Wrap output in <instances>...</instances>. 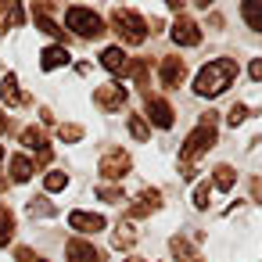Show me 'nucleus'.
I'll return each instance as SVG.
<instances>
[{"instance_id":"f257e3e1","label":"nucleus","mask_w":262,"mask_h":262,"mask_svg":"<svg viewBox=\"0 0 262 262\" xmlns=\"http://www.w3.org/2000/svg\"><path fill=\"white\" fill-rule=\"evenodd\" d=\"M215 147V112H205L201 115V122H198V129L183 140V147H180V176H194V162L201 158V155H208Z\"/></svg>"},{"instance_id":"f03ea898","label":"nucleus","mask_w":262,"mask_h":262,"mask_svg":"<svg viewBox=\"0 0 262 262\" xmlns=\"http://www.w3.org/2000/svg\"><path fill=\"white\" fill-rule=\"evenodd\" d=\"M237 79V61L233 58H215L208 65H201V72L194 76V94L198 97H219L230 90V83Z\"/></svg>"},{"instance_id":"7ed1b4c3","label":"nucleus","mask_w":262,"mask_h":262,"mask_svg":"<svg viewBox=\"0 0 262 262\" xmlns=\"http://www.w3.org/2000/svg\"><path fill=\"white\" fill-rule=\"evenodd\" d=\"M65 26L76 36H83V40H101L104 36V22H101V15L94 8H69L65 11Z\"/></svg>"},{"instance_id":"20e7f679","label":"nucleus","mask_w":262,"mask_h":262,"mask_svg":"<svg viewBox=\"0 0 262 262\" xmlns=\"http://www.w3.org/2000/svg\"><path fill=\"white\" fill-rule=\"evenodd\" d=\"M112 26H115V33H119V40L122 43H144L147 40V22L137 15V11H129V8H115L112 11Z\"/></svg>"},{"instance_id":"39448f33","label":"nucleus","mask_w":262,"mask_h":262,"mask_svg":"<svg viewBox=\"0 0 262 262\" xmlns=\"http://www.w3.org/2000/svg\"><path fill=\"white\" fill-rule=\"evenodd\" d=\"M97 169H101V176H104V180H126V176H129V169H133V158H129L122 147H108Z\"/></svg>"},{"instance_id":"423d86ee","label":"nucleus","mask_w":262,"mask_h":262,"mask_svg":"<svg viewBox=\"0 0 262 262\" xmlns=\"http://www.w3.org/2000/svg\"><path fill=\"white\" fill-rule=\"evenodd\" d=\"M126 86H119V83H104V86H97L94 90V104L101 108V112H122V104H126Z\"/></svg>"},{"instance_id":"0eeeda50","label":"nucleus","mask_w":262,"mask_h":262,"mask_svg":"<svg viewBox=\"0 0 262 262\" xmlns=\"http://www.w3.org/2000/svg\"><path fill=\"white\" fill-rule=\"evenodd\" d=\"M172 40H176V47H198V43H201V26H198L194 18L180 15V18L172 22Z\"/></svg>"},{"instance_id":"6e6552de","label":"nucleus","mask_w":262,"mask_h":262,"mask_svg":"<svg viewBox=\"0 0 262 262\" xmlns=\"http://www.w3.org/2000/svg\"><path fill=\"white\" fill-rule=\"evenodd\" d=\"M144 122L147 126H158V129H169L172 126V104L147 94V115H144Z\"/></svg>"},{"instance_id":"1a4fd4ad","label":"nucleus","mask_w":262,"mask_h":262,"mask_svg":"<svg viewBox=\"0 0 262 262\" xmlns=\"http://www.w3.org/2000/svg\"><path fill=\"white\" fill-rule=\"evenodd\" d=\"M158 208H162V190H158V187H144L140 198L129 205V215L140 219V215H151V212H158Z\"/></svg>"},{"instance_id":"9d476101","label":"nucleus","mask_w":262,"mask_h":262,"mask_svg":"<svg viewBox=\"0 0 262 262\" xmlns=\"http://www.w3.org/2000/svg\"><path fill=\"white\" fill-rule=\"evenodd\" d=\"M158 76H162V86L176 90V86L183 83V76H187V65H183V58H162V65H158Z\"/></svg>"},{"instance_id":"9b49d317","label":"nucleus","mask_w":262,"mask_h":262,"mask_svg":"<svg viewBox=\"0 0 262 262\" xmlns=\"http://www.w3.org/2000/svg\"><path fill=\"white\" fill-rule=\"evenodd\" d=\"M69 226L79 230V233H97V230H104L108 223H104V215H97V212H83V208H76V212H69Z\"/></svg>"},{"instance_id":"f8f14e48","label":"nucleus","mask_w":262,"mask_h":262,"mask_svg":"<svg viewBox=\"0 0 262 262\" xmlns=\"http://www.w3.org/2000/svg\"><path fill=\"white\" fill-rule=\"evenodd\" d=\"M33 18H36V29H40V33H47V36H58L61 43H69L65 29H61L58 22H51V4H33Z\"/></svg>"},{"instance_id":"ddd939ff","label":"nucleus","mask_w":262,"mask_h":262,"mask_svg":"<svg viewBox=\"0 0 262 262\" xmlns=\"http://www.w3.org/2000/svg\"><path fill=\"white\" fill-rule=\"evenodd\" d=\"M65 255H69V262H101V251L90 241H79V237H72L65 244Z\"/></svg>"},{"instance_id":"4468645a","label":"nucleus","mask_w":262,"mask_h":262,"mask_svg":"<svg viewBox=\"0 0 262 262\" xmlns=\"http://www.w3.org/2000/svg\"><path fill=\"white\" fill-rule=\"evenodd\" d=\"M22 18H26L22 4H15V0H0V33L18 29V26H22Z\"/></svg>"},{"instance_id":"2eb2a0df","label":"nucleus","mask_w":262,"mask_h":262,"mask_svg":"<svg viewBox=\"0 0 262 262\" xmlns=\"http://www.w3.org/2000/svg\"><path fill=\"white\" fill-rule=\"evenodd\" d=\"M101 65H104L108 72H115V76H126L129 58H126V51H122V47H104V51H101Z\"/></svg>"},{"instance_id":"dca6fc26","label":"nucleus","mask_w":262,"mask_h":262,"mask_svg":"<svg viewBox=\"0 0 262 262\" xmlns=\"http://www.w3.org/2000/svg\"><path fill=\"white\" fill-rule=\"evenodd\" d=\"M69 61H72V54H69V47H61V43H58V47H47V51L40 54V69H43V72L61 69V65H69Z\"/></svg>"},{"instance_id":"f3484780","label":"nucleus","mask_w":262,"mask_h":262,"mask_svg":"<svg viewBox=\"0 0 262 262\" xmlns=\"http://www.w3.org/2000/svg\"><path fill=\"white\" fill-rule=\"evenodd\" d=\"M0 97H4V104L8 108H18V104H26V94L18 90V79L8 72L4 79H0Z\"/></svg>"},{"instance_id":"a211bd4d","label":"nucleus","mask_w":262,"mask_h":262,"mask_svg":"<svg viewBox=\"0 0 262 262\" xmlns=\"http://www.w3.org/2000/svg\"><path fill=\"white\" fill-rule=\"evenodd\" d=\"M241 15H244L248 29L262 33V4H258V0H244V4H241Z\"/></svg>"},{"instance_id":"6ab92c4d","label":"nucleus","mask_w":262,"mask_h":262,"mask_svg":"<svg viewBox=\"0 0 262 262\" xmlns=\"http://www.w3.org/2000/svg\"><path fill=\"white\" fill-rule=\"evenodd\" d=\"M29 176H33V162H29L26 155H15V158H11V180H15V183H26Z\"/></svg>"},{"instance_id":"aec40b11","label":"nucleus","mask_w":262,"mask_h":262,"mask_svg":"<svg viewBox=\"0 0 262 262\" xmlns=\"http://www.w3.org/2000/svg\"><path fill=\"white\" fill-rule=\"evenodd\" d=\"M212 183H215L219 190H233V183H237V172H233L230 165H215V169H212Z\"/></svg>"},{"instance_id":"412c9836","label":"nucleus","mask_w":262,"mask_h":262,"mask_svg":"<svg viewBox=\"0 0 262 262\" xmlns=\"http://www.w3.org/2000/svg\"><path fill=\"white\" fill-rule=\"evenodd\" d=\"M133 244H137V230H133V223H119V226H115V248L126 251V248H133Z\"/></svg>"},{"instance_id":"4be33fe9","label":"nucleus","mask_w":262,"mask_h":262,"mask_svg":"<svg viewBox=\"0 0 262 262\" xmlns=\"http://www.w3.org/2000/svg\"><path fill=\"white\" fill-rule=\"evenodd\" d=\"M126 76H133V79H137V86H144V90H147V86H151V83H147V76H151V61H144V58H140V61H129Z\"/></svg>"},{"instance_id":"5701e85b","label":"nucleus","mask_w":262,"mask_h":262,"mask_svg":"<svg viewBox=\"0 0 262 262\" xmlns=\"http://www.w3.org/2000/svg\"><path fill=\"white\" fill-rule=\"evenodd\" d=\"M22 144L29 147V151H43L47 147V137H43V129H36V126H29V129H22Z\"/></svg>"},{"instance_id":"b1692460","label":"nucleus","mask_w":262,"mask_h":262,"mask_svg":"<svg viewBox=\"0 0 262 262\" xmlns=\"http://www.w3.org/2000/svg\"><path fill=\"white\" fill-rule=\"evenodd\" d=\"M169 251H172L180 262H198V251H194L183 237H172V241H169Z\"/></svg>"},{"instance_id":"393cba45","label":"nucleus","mask_w":262,"mask_h":262,"mask_svg":"<svg viewBox=\"0 0 262 262\" xmlns=\"http://www.w3.org/2000/svg\"><path fill=\"white\" fill-rule=\"evenodd\" d=\"M126 126H129L133 140H151V126L144 122V115H129V119H126Z\"/></svg>"},{"instance_id":"a878e982","label":"nucleus","mask_w":262,"mask_h":262,"mask_svg":"<svg viewBox=\"0 0 262 262\" xmlns=\"http://www.w3.org/2000/svg\"><path fill=\"white\" fill-rule=\"evenodd\" d=\"M54 212H58V208H54L47 198H33V201H29V215H33V219H51Z\"/></svg>"},{"instance_id":"bb28decb","label":"nucleus","mask_w":262,"mask_h":262,"mask_svg":"<svg viewBox=\"0 0 262 262\" xmlns=\"http://www.w3.org/2000/svg\"><path fill=\"white\" fill-rule=\"evenodd\" d=\"M11 237H15V215L8 208H0V248H4Z\"/></svg>"},{"instance_id":"cd10ccee","label":"nucleus","mask_w":262,"mask_h":262,"mask_svg":"<svg viewBox=\"0 0 262 262\" xmlns=\"http://www.w3.org/2000/svg\"><path fill=\"white\" fill-rule=\"evenodd\" d=\"M43 187L54 194V190H65L69 187V172H61V169H51L47 176H43Z\"/></svg>"},{"instance_id":"c85d7f7f","label":"nucleus","mask_w":262,"mask_h":262,"mask_svg":"<svg viewBox=\"0 0 262 262\" xmlns=\"http://www.w3.org/2000/svg\"><path fill=\"white\" fill-rule=\"evenodd\" d=\"M97 198H101V201H108V205H119V201H126V198H122V187H112V183L97 187Z\"/></svg>"},{"instance_id":"c756f323","label":"nucleus","mask_w":262,"mask_h":262,"mask_svg":"<svg viewBox=\"0 0 262 262\" xmlns=\"http://www.w3.org/2000/svg\"><path fill=\"white\" fill-rule=\"evenodd\" d=\"M58 137H61L65 144H79V140H83V126H72V122H69V126H58Z\"/></svg>"},{"instance_id":"7c9ffc66","label":"nucleus","mask_w":262,"mask_h":262,"mask_svg":"<svg viewBox=\"0 0 262 262\" xmlns=\"http://www.w3.org/2000/svg\"><path fill=\"white\" fill-rule=\"evenodd\" d=\"M208 198H212V187H208V180H201L194 187V208H208Z\"/></svg>"},{"instance_id":"2f4dec72","label":"nucleus","mask_w":262,"mask_h":262,"mask_svg":"<svg viewBox=\"0 0 262 262\" xmlns=\"http://www.w3.org/2000/svg\"><path fill=\"white\" fill-rule=\"evenodd\" d=\"M244 119H248V108H244V104H233V108L226 112V122H230V126H241Z\"/></svg>"},{"instance_id":"473e14b6","label":"nucleus","mask_w":262,"mask_h":262,"mask_svg":"<svg viewBox=\"0 0 262 262\" xmlns=\"http://www.w3.org/2000/svg\"><path fill=\"white\" fill-rule=\"evenodd\" d=\"M15 258L18 262H36V251L33 248H15Z\"/></svg>"},{"instance_id":"72a5a7b5","label":"nucleus","mask_w":262,"mask_h":262,"mask_svg":"<svg viewBox=\"0 0 262 262\" xmlns=\"http://www.w3.org/2000/svg\"><path fill=\"white\" fill-rule=\"evenodd\" d=\"M248 76H251L255 83H262V58H255V61L248 65Z\"/></svg>"},{"instance_id":"f704fd0d","label":"nucleus","mask_w":262,"mask_h":262,"mask_svg":"<svg viewBox=\"0 0 262 262\" xmlns=\"http://www.w3.org/2000/svg\"><path fill=\"white\" fill-rule=\"evenodd\" d=\"M248 187H251V201H262V180L255 176V180H251Z\"/></svg>"},{"instance_id":"c9c22d12","label":"nucleus","mask_w":262,"mask_h":262,"mask_svg":"<svg viewBox=\"0 0 262 262\" xmlns=\"http://www.w3.org/2000/svg\"><path fill=\"white\" fill-rule=\"evenodd\" d=\"M4 126H8V122H4V115H0V133H4Z\"/></svg>"},{"instance_id":"e433bc0d","label":"nucleus","mask_w":262,"mask_h":262,"mask_svg":"<svg viewBox=\"0 0 262 262\" xmlns=\"http://www.w3.org/2000/svg\"><path fill=\"white\" fill-rule=\"evenodd\" d=\"M0 162H4V147H0Z\"/></svg>"},{"instance_id":"4c0bfd02","label":"nucleus","mask_w":262,"mask_h":262,"mask_svg":"<svg viewBox=\"0 0 262 262\" xmlns=\"http://www.w3.org/2000/svg\"><path fill=\"white\" fill-rule=\"evenodd\" d=\"M129 262H133V258H129Z\"/></svg>"}]
</instances>
